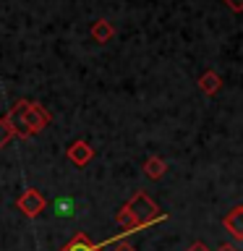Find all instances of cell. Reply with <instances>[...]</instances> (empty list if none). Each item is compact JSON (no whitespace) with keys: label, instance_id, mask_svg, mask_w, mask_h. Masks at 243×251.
I'll list each match as a JSON object with an SVG mask.
<instances>
[{"label":"cell","instance_id":"cell-10","mask_svg":"<svg viewBox=\"0 0 243 251\" xmlns=\"http://www.w3.org/2000/svg\"><path fill=\"white\" fill-rule=\"evenodd\" d=\"M52 212L58 217H73L76 215V201L71 199V196H58V199L52 201Z\"/></svg>","mask_w":243,"mask_h":251},{"label":"cell","instance_id":"cell-11","mask_svg":"<svg viewBox=\"0 0 243 251\" xmlns=\"http://www.w3.org/2000/svg\"><path fill=\"white\" fill-rule=\"evenodd\" d=\"M11 139H13V131L8 128V123L3 121V118H0V149H3Z\"/></svg>","mask_w":243,"mask_h":251},{"label":"cell","instance_id":"cell-4","mask_svg":"<svg viewBox=\"0 0 243 251\" xmlns=\"http://www.w3.org/2000/svg\"><path fill=\"white\" fill-rule=\"evenodd\" d=\"M66 157L76 165V168H84V165H89V160L94 157V149L86 144V141H73V144L66 149Z\"/></svg>","mask_w":243,"mask_h":251},{"label":"cell","instance_id":"cell-1","mask_svg":"<svg viewBox=\"0 0 243 251\" xmlns=\"http://www.w3.org/2000/svg\"><path fill=\"white\" fill-rule=\"evenodd\" d=\"M3 121L8 123V128L13 131V136L29 139V136H37L45 126H50V113H47L39 102L19 100Z\"/></svg>","mask_w":243,"mask_h":251},{"label":"cell","instance_id":"cell-12","mask_svg":"<svg viewBox=\"0 0 243 251\" xmlns=\"http://www.w3.org/2000/svg\"><path fill=\"white\" fill-rule=\"evenodd\" d=\"M107 243H113V251H133V246L128 241H121V238H110Z\"/></svg>","mask_w":243,"mask_h":251},{"label":"cell","instance_id":"cell-14","mask_svg":"<svg viewBox=\"0 0 243 251\" xmlns=\"http://www.w3.org/2000/svg\"><path fill=\"white\" fill-rule=\"evenodd\" d=\"M188 251H212V249L207 246V243H201V241H196V243H191V249H188Z\"/></svg>","mask_w":243,"mask_h":251},{"label":"cell","instance_id":"cell-6","mask_svg":"<svg viewBox=\"0 0 243 251\" xmlns=\"http://www.w3.org/2000/svg\"><path fill=\"white\" fill-rule=\"evenodd\" d=\"M60 251H102V243H92L86 233H76Z\"/></svg>","mask_w":243,"mask_h":251},{"label":"cell","instance_id":"cell-8","mask_svg":"<svg viewBox=\"0 0 243 251\" xmlns=\"http://www.w3.org/2000/svg\"><path fill=\"white\" fill-rule=\"evenodd\" d=\"M144 173H146L152 180H160L165 173H168V162H165L162 157L152 154V157H146V162H144Z\"/></svg>","mask_w":243,"mask_h":251},{"label":"cell","instance_id":"cell-7","mask_svg":"<svg viewBox=\"0 0 243 251\" xmlns=\"http://www.w3.org/2000/svg\"><path fill=\"white\" fill-rule=\"evenodd\" d=\"M89 34H92V39H94V42L105 45V42H110V39H113L115 29H113V24H110L107 19H99V21H94V24H92Z\"/></svg>","mask_w":243,"mask_h":251},{"label":"cell","instance_id":"cell-13","mask_svg":"<svg viewBox=\"0 0 243 251\" xmlns=\"http://www.w3.org/2000/svg\"><path fill=\"white\" fill-rule=\"evenodd\" d=\"M225 3L230 5V8H233L235 13H241V11H243V0H225Z\"/></svg>","mask_w":243,"mask_h":251},{"label":"cell","instance_id":"cell-5","mask_svg":"<svg viewBox=\"0 0 243 251\" xmlns=\"http://www.w3.org/2000/svg\"><path fill=\"white\" fill-rule=\"evenodd\" d=\"M222 225H225V230L233 233L235 241L243 238V207H241V204H235V207L222 217Z\"/></svg>","mask_w":243,"mask_h":251},{"label":"cell","instance_id":"cell-15","mask_svg":"<svg viewBox=\"0 0 243 251\" xmlns=\"http://www.w3.org/2000/svg\"><path fill=\"white\" fill-rule=\"evenodd\" d=\"M217 251H241V249H238V246H230V243H222Z\"/></svg>","mask_w":243,"mask_h":251},{"label":"cell","instance_id":"cell-3","mask_svg":"<svg viewBox=\"0 0 243 251\" xmlns=\"http://www.w3.org/2000/svg\"><path fill=\"white\" fill-rule=\"evenodd\" d=\"M16 207H19L26 217H37V215H42V209H47V199L37 191V188H26V191L16 199Z\"/></svg>","mask_w":243,"mask_h":251},{"label":"cell","instance_id":"cell-9","mask_svg":"<svg viewBox=\"0 0 243 251\" xmlns=\"http://www.w3.org/2000/svg\"><path fill=\"white\" fill-rule=\"evenodd\" d=\"M219 86H222V78H219V74H215V71H207V74H201L199 78V89L204 94H215L219 92Z\"/></svg>","mask_w":243,"mask_h":251},{"label":"cell","instance_id":"cell-2","mask_svg":"<svg viewBox=\"0 0 243 251\" xmlns=\"http://www.w3.org/2000/svg\"><path fill=\"white\" fill-rule=\"evenodd\" d=\"M165 220V215L160 212V207L149 199L144 191L133 194L128 204H123L121 209L115 212V223L123 225V233H136L139 227H146L152 223H160Z\"/></svg>","mask_w":243,"mask_h":251}]
</instances>
